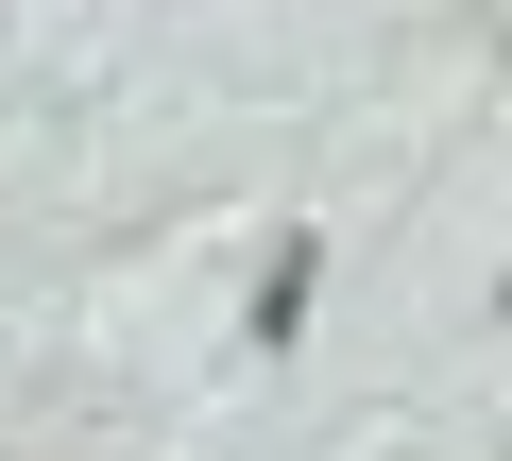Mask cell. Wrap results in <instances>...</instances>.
<instances>
[{
	"label": "cell",
	"mask_w": 512,
	"mask_h": 461,
	"mask_svg": "<svg viewBox=\"0 0 512 461\" xmlns=\"http://www.w3.org/2000/svg\"><path fill=\"white\" fill-rule=\"evenodd\" d=\"M308 291H325V240L291 222V240L256 257V325H239V342H256V359H291V342H308Z\"/></svg>",
	"instance_id": "obj_1"
}]
</instances>
